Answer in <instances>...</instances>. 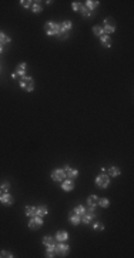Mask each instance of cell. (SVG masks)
Listing matches in <instances>:
<instances>
[{
	"label": "cell",
	"instance_id": "obj_1",
	"mask_svg": "<svg viewBox=\"0 0 134 258\" xmlns=\"http://www.w3.org/2000/svg\"><path fill=\"white\" fill-rule=\"evenodd\" d=\"M44 30H46V33L49 36H58V37H61V39H67L69 37V32L63 30L61 24L56 23V22H52V20L50 22H46Z\"/></svg>",
	"mask_w": 134,
	"mask_h": 258
},
{
	"label": "cell",
	"instance_id": "obj_2",
	"mask_svg": "<svg viewBox=\"0 0 134 258\" xmlns=\"http://www.w3.org/2000/svg\"><path fill=\"white\" fill-rule=\"evenodd\" d=\"M19 86L22 89L27 90V92H33L34 90V80H33L31 76H23V78H20V80H19Z\"/></svg>",
	"mask_w": 134,
	"mask_h": 258
},
{
	"label": "cell",
	"instance_id": "obj_3",
	"mask_svg": "<svg viewBox=\"0 0 134 258\" xmlns=\"http://www.w3.org/2000/svg\"><path fill=\"white\" fill-rule=\"evenodd\" d=\"M54 248H56V255H60V257H66L70 252V247L64 242H58V244L56 242Z\"/></svg>",
	"mask_w": 134,
	"mask_h": 258
},
{
	"label": "cell",
	"instance_id": "obj_4",
	"mask_svg": "<svg viewBox=\"0 0 134 258\" xmlns=\"http://www.w3.org/2000/svg\"><path fill=\"white\" fill-rule=\"evenodd\" d=\"M109 184H110V178H109V175H104V174L97 175V178H96V185H97V188L104 189V188L109 186Z\"/></svg>",
	"mask_w": 134,
	"mask_h": 258
},
{
	"label": "cell",
	"instance_id": "obj_5",
	"mask_svg": "<svg viewBox=\"0 0 134 258\" xmlns=\"http://www.w3.org/2000/svg\"><path fill=\"white\" fill-rule=\"evenodd\" d=\"M67 176H66V172L63 171V168H58V169H53L52 171V179L54 182H63Z\"/></svg>",
	"mask_w": 134,
	"mask_h": 258
},
{
	"label": "cell",
	"instance_id": "obj_6",
	"mask_svg": "<svg viewBox=\"0 0 134 258\" xmlns=\"http://www.w3.org/2000/svg\"><path fill=\"white\" fill-rule=\"evenodd\" d=\"M41 225H43V218H41V216L34 215V216L30 218V221H29V228L30 229H39V228H41Z\"/></svg>",
	"mask_w": 134,
	"mask_h": 258
},
{
	"label": "cell",
	"instance_id": "obj_7",
	"mask_svg": "<svg viewBox=\"0 0 134 258\" xmlns=\"http://www.w3.org/2000/svg\"><path fill=\"white\" fill-rule=\"evenodd\" d=\"M94 218H96V214H94V211L87 210L86 212H84V215H82V222H83V224H86V225H90V224H91V221H93Z\"/></svg>",
	"mask_w": 134,
	"mask_h": 258
},
{
	"label": "cell",
	"instance_id": "obj_8",
	"mask_svg": "<svg viewBox=\"0 0 134 258\" xmlns=\"http://www.w3.org/2000/svg\"><path fill=\"white\" fill-rule=\"evenodd\" d=\"M13 202H14V198H13L9 192H3V194L0 195V204H3V205H13Z\"/></svg>",
	"mask_w": 134,
	"mask_h": 258
},
{
	"label": "cell",
	"instance_id": "obj_9",
	"mask_svg": "<svg viewBox=\"0 0 134 258\" xmlns=\"http://www.w3.org/2000/svg\"><path fill=\"white\" fill-rule=\"evenodd\" d=\"M61 189L66 192H71L73 189H74V179H69V178H66V179L61 182Z\"/></svg>",
	"mask_w": 134,
	"mask_h": 258
},
{
	"label": "cell",
	"instance_id": "obj_10",
	"mask_svg": "<svg viewBox=\"0 0 134 258\" xmlns=\"http://www.w3.org/2000/svg\"><path fill=\"white\" fill-rule=\"evenodd\" d=\"M97 201H99V197L97 195H90L87 198V210L90 211H94V208L97 207Z\"/></svg>",
	"mask_w": 134,
	"mask_h": 258
},
{
	"label": "cell",
	"instance_id": "obj_11",
	"mask_svg": "<svg viewBox=\"0 0 134 258\" xmlns=\"http://www.w3.org/2000/svg\"><path fill=\"white\" fill-rule=\"evenodd\" d=\"M54 238H56L57 242H66L69 240V232L67 231H57V234H56Z\"/></svg>",
	"mask_w": 134,
	"mask_h": 258
},
{
	"label": "cell",
	"instance_id": "obj_12",
	"mask_svg": "<svg viewBox=\"0 0 134 258\" xmlns=\"http://www.w3.org/2000/svg\"><path fill=\"white\" fill-rule=\"evenodd\" d=\"M49 214V210H47L46 205H40V207H36V215L37 216H46Z\"/></svg>",
	"mask_w": 134,
	"mask_h": 258
},
{
	"label": "cell",
	"instance_id": "obj_13",
	"mask_svg": "<svg viewBox=\"0 0 134 258\" xmlns=\"http://www.w3.org/2000/svg\"><path fill=\"white\" fill-rule=\"evenodd\" d=\"M99 3H100V2H97V0H87V2L84 3V6H86V9H87L88 12L93 13L94 9L99 6Z\"/></svg>",
	"mask_w": 134,
	"mask_h": 258
},
{
	"label": "cell",
	"instance_id": "obj_14",
	"mask_svg": "<svg viewBox=\"0 0 134 258\" xmlns=\"http://www.w3.org/2000/svg\"><path fill=\"white\" fill-rule=\"evenodd\" d=\"M69 221H70L71 225H74V227H76V225H79V224L82 222V216H79V215H76V214H73V212H71L70 215H69Z\"/></svg>",
	"mask_w": 134,
	"mask_h": 258
},
{
	"label": "cell",
	"instance_id": "obj_15",
	"mask_svg": "<svg viewBox=\"0 0 134 258\" xmlns=\"http://www.w3.org/2000/svg\"><path fill=\"white\" fill-rule=\"evenodd\" d=\"M100 42H101V45H103L104 48H110L111 46V39L109 37V35H103V36H100Z\"/></svg>",
	"mask_w": 134,
	"mask_h": 258
},
{
	"label": "cell",
	"instance_id": "obj_16",
	"mask_svg": "<svg viewBox=\"0 0 134 258\" xmlns=\"http://www.w3.org/2000/svg\"><path fill=\"white\" fill-rule=\"evenodd\" d=\"M77 175H79V171L74 168H70L69 171H66V176L69 178V179H76Z\"/></svg>",
	"mask_w": 134,
	"mask_h": 258
},
{
	"label": "cell",
	"instance_id": "obj_17",
	"mask_svg": "<svg viewBox=\"0 0 134 258\" xmlns=\"http://www.w3.org/2000/svg\"><path fill=\"white\" fill-rule=\"evenodd\" d=\"M56 242H57V241H56V238H54V237H49V235H47V237H43V244H44L46 247L54 245Z\"/></svg>",
	"mask_w": 134,
	"mask_h": 258
},
{
	"label": "cell",
	"instance_id": "obj_18",
	"mask_svg": "<svg viewBox=\"0 0 134 258\" xmlns=\"http://www.w3.org/2000/svg\"><path fill=\"white\" fill-rule=\"evenodd\" d=\"M86 208L83 207V205H76L74 207V210H73V214H76V215H79V216H82V215H84V212H86Z\"/></svg>",
	"mask_w": 134,
	"mask_h": 258
},
{
	"label": "cell",
	"instance_id": "obj_19",
	"mask_svg": "<svg viewBox=\"0 0 134 258\" xmlns=\"http://www.w3.org/2000/svg\"><path fill=\"white\" fill-rule=\"evenodd\" d=\"M12 42V37L7 36L6 33L0 32V45H6V43H10Z\"/></svg>",
	"mask_w": 134,
	"mask_h": 258
},
{
	"label": "cell",
	"instance_id": "obj_20",
	"mask_svg": "<svg viewBox=\"0 0 134 258\" xmlns=\"http://www.w3.org/2000/svg\"><path fill=\"white\" fill-rule=\"evenodd\" d=\"M56 245V244H54ZM54 245H49L46 250V257L47 258H53L54 255H56V248H54Z\"/></svg>",
	"mask_w": 134,
	"mask_h": 258
},
{
	"label": "cell",
	"instance_id": "obj_21",
	"mask_svg": "<svg viewBox=\"0 0 134 258\" xmlns=\"http://www.w3.org/2000/svg\"><path fill=\"white\" fill-rule=\"evenodd\" d=\"M26 215L29 216V218H31V216H34L36 215V207H31V205H27L26 207Z\"/></svg>",
	"mask_w": 134,
	"mask_h": 258
},
{
	"label": "cell",
	"instance_id": "obj_22",
	"mask_svg": "<svg viewBox=\"0 0 134 258\" xmlns=\"http://www.w3.org/2000/svg\"><path fill=\"white\" fill-rule=\"evenodd\" d=\"M31 10H33V13H41L43 6H41L39 2H33V5H31Z\"/></svg>",
	"mask_w": 134,
	"mask_h": 258
},
{
	"label": "cell",
	"instance_id": "obj_23",
	"mask_svg": "<svg viewBox=\"0 0 134 258\" xmlns=\"http://www.w3.org/2000/svg\"><path fill=\"white\" fill-rule=\"evenodd\" d=\"M121 174V171H120V168H117V166H111V168H109V175H111V176H118V175Z\"/></svg>",
	"mask_w": 134,
	"mask_h": 258
},
{
	"label": "cell",
	"instance_id": "obj_24",
	"mask_svg": "<svg viewBox=\"0 0 134 258\" xmlns=\"http://www.w3.org/2000/svg\"><path fill=\"white\" fill-rule=\"evenodd\" d=\"M93 33L94 35H96V36H103V35H104V32H103V26H99V24H97V26H94L93 27Z\"/></svg>",
	"mask_w": 134,
	"mask_h": 258
},
{
	"label": "cell",
	"instance_id": "obj_25",
	"mask_svg": "<svg viewBox=\"0 0 134 258\" xmlns=\"http://www.w3.org/2000/svg\"><path fill=\"white\" fill-rule=\"evenodd\" d=\"M97 205H100L101 208H107L109 205H110V201L107 198H99V201H97Z\"/></svg>",
	"mask_w": 134,
	"mask_h": 258
},
{
	"label": "cell",
	"instance_id": "obj_26",
	"mask_svg": "<svg viewBox=\"0 0 134 258\" xmlns=\"http://www.w3.org/2000/svg\"><path fill=\"white\" fill-rule=\"evenodd\" d=\"M61 27H63V30H66V32H70L71 27H73V23H71L70 20H64L63 23H61Z\"/></svg>",
	"mask_w": 134,
	"mask_h": 258
},
{
	"label": "cell",
	"instance_id": "obj_27",
	"mask_svg": "<svg viewBox=\"0 0 134 258\" xmlns=\"http://www.w3.org/2000/svg\"><path fill=\"white\" fill-rule=\"evenodd\" d=\"M103 26H111V27H116V22H114L111 17H107V19H104Z\"/></svg>",
	"mask_w": 134,
	"mask_h": 258
},
{
	"label": "cell",
	"instance_id": "obj_28",
	"mask_svg": "<svg viewBox=\"0 0 134 258\" xmlns=\"http://www.w3.org/2000/svg\"><path fill=\"white\" fill-rule=\"evenodd\" d=\"M80 13H82L83 16H84V17H90V16H93V13H91V12H88L87 9H86V6H84V5H83L82 9H80Z\"/></svg>",
	"mask_w": 134,
	"mask_h": 258
},
{
	"label": "cell",
	"instance_id": "obj_29",
	"mask_svg": "<svg viewBox=\"0 0 134 258\" xmlns=\"http://www.w3.org/2000/svg\"><path fill=\"white\" fill-rule=\"evenodd\" d=\"M82 3H80V2H73V3H71V7H73V10H74V12H80V9H82Z\"/></svg>",
	"mask_w": 134,
	"mask_h": 258
},
{
	"label": "cell",
	"instance_id": "obj_30",
	"mask_svg": "<svg viewBox=\"0 0 134 258\" xmlns=\"http://www.w3.org/2000/svg\"><path fill=\"white\" fill-rule=\"evenodd\" d=\"M20 5H22L24 9H31V5H33V2H30V0H22V2H20Z\"/></svg>",
	"mask_w": 134,
	"mask_h": 258
},
{
	"label": "cell",
	"instance_id": "obj_31",
	"mask_svg": "<svg viewBox=\"0 0 134 258\" xmlns=\"http://www.w3.org/2000/svg\"><path fill=\"white\" fill-rule=\"evenodd\" d=\"M13 255L10 251H0V258H13Z\"/></svg>",
	"mask_w": 134,
	"mask_h": 258
},
{
	"label": "cell",
	"instance_id": "obj_32",
	"mask_svg": "<svg viewBox=\"0 0 134 258\" xmlns=\"http://www.w3.org/2000/svg\"><path fill=\"white\" fill-rule=\"evenodd\" d=\"M93 229H94V231H104V225H101L100 222H94V224H93Z\"/></svg>",
	"mask_w": 134,
	"mask_h": 258
},
{
	"label": "cell",
	"instance_id": "obj_33",
	"mask_svg": "<svg viewBox=\"0 0 134 258\" xmlns=\"http://www.w3.org/2000/svg\"><path fill=\"white\" fill-rule=\"evenodd\" d=\"M9 186H10V182H9V181H4V182L0 185V188H1V191L3 192H9Z\"/></svg>",
	"mask_w": 134,
	"mask_h": 258
},
{
	"label": "cell",
	"instance_id": "obj_34",
	"mask_svg": "<svg viewBox=\"0 0 134 258\" xmlns=\"http://www.w3.org/2000/svg\"><path fill=\"white\" fill-rule=\"evenodd\" d=\"M3 52V45H0V53Z\"/></svg>",
	"mask_w": 134,
	"mask_h": 258
},
{
	"label": "cell",
	"instance_id": "obj_35",
	"mask_svg": "<svg viewBox=\"0 0 134 258\" xmlns=\"http://www.w3.org/2000/svg\"><path fill=\"white\" fill-rule=\"evenodd\" d=\"M0 195H1V188H0Z\"/></svg>",
	"mask_w": 134,
	"mask_h": 258
}]
</instances>
